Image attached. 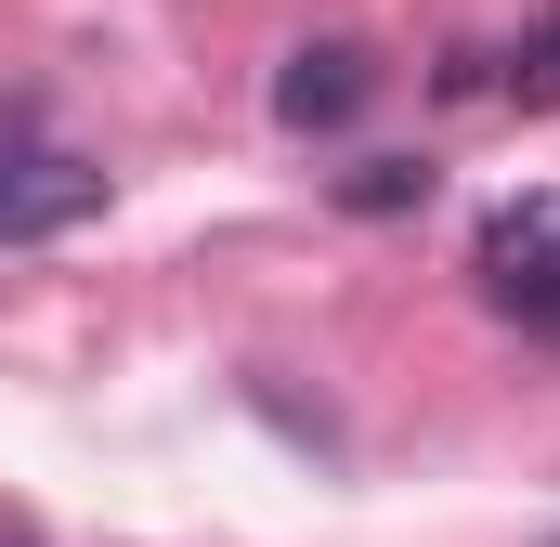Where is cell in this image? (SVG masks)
I'll use <instances>...</instances> for the list:
<instances>
[{
	"mask_svg": "<svg viewBox=\"0 0 560 547\" xmlns=\"http://www.w3.org/2000/svg\"><path fill=\"white\" fill-rule=\"evenodd\" d=\"M365 92H378L365 39H300V53H287V79H275V118H287V131H339Z\"/></svg>",
	"mask_w": 560,
	"mask_h": 547,
	"instance_id": "3",
	"label": "cell"
},
{
	"mask_svg": "<svg viewBox=\"0 0 560 547\" xmlns=\"http://www.w3.org/2000/svg\"><path fill=\"white\" fill-rule=\"evenodd\" d=\"M509 105H535V118H548V105H560V0H548V13H535V39L509 53Z\"/></svg>",
	"mask_w": 560,
	"mask_h": 547,
	"instance_id": "4",
	"label": "cell"
},
{
	"mask_svg": "<svg viewBox=\"0 0 560 547\" xmlns=\"http://www.w3.org/2000/svg\"><path fill=\"white\" fill-rule=\"evenodd\" d=\"M469 274H482V300H495L522 339H560V196H509V209L482 222Z\"/></svg>",
	"mask_w": 560,
	"mask_h": 547,
	"instance_id": "1",
	"label": "cell"
},
{
	"mask_svg": "<svg viewBox=\"0 0 560 547\" xmlns=\"http://www.w3.org/2000/svg\"><path fill=\"white\" fill-rule=\"evenodd\" d=\"M339 196H352V209H418V196H430V170H418V156H365Z\"/></svg>",
	"mask_w": 560,
	"mask_h": 547,
	"instance_id": "5",
	"label": "cell"
},
{
	"mask_svg": "<svg viewBox=\"0 0 560 547\" xmlns=\"http://www.w3.org/2000/svg\"><path fill=\"white\" fill-rule=\"evenodd\" d=\"M92 209H105V170H92V156L0 131V248H52V235H79Z\"/></svg>",
	"mask_w": 560,
	"mask_h": 547,
	"instance_id": "2",
	"label": "cell"
}]
</instances>
